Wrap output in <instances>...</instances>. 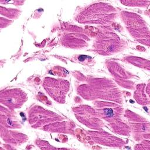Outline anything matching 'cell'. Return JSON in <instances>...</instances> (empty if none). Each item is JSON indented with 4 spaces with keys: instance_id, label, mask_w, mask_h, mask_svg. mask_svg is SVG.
Segmentation results:
<instances>
[{
    "instance_id": "6da1fadb",
    "label": "cell",
    "mask_w": 150,
    "mask_h": 150,
    "mask_svg": "<svg viewBox=\"0 0 150 150\" xmlns=\"http://www.w3.org/2000/svg\"><path fill=\"white\" fill-rule=\"evenodd\" d=\"M83 83L77 87V93L85 100L114 102L121 104L123 102L122 93L116 84L106 78L84 77Z\"/></svg>"
},
{
    "instance_id": "7a4b0ae2",
    "label": "cell",
    "mask_w": 150,
    "mask_h": 150,
    "mask_svg": "<svg viewBox=\"0 0 150 150\" xmlns=\"http://www.w3.org/2000/svg\"><path fill=\"white\" fill-rule=\"evenodd\" d=\"M28 114L29 122L32 128L48 132L67 134L73 132L74 126L65 117L39 105H32Z\"/></svg>"
},
{
    "instance_id": "3957f363",
    "label": "cell",
    "mask_w": 150,
    "mask_h": 150,
    "mask_svg": "<svg viewBox=\"0 0 150 150\" xmlns=\"http://www.w3.org/2000/svg\"><path fill=\"white\" fill-rule=\"evenodd\" d=\"M93 105L100 118L107 123L114 132L123 136L129 135L130 128L125 120L122 106L116 103L104 100L94 101Z\"/></svg>"
},
{
    "instance_id": "277c9868",
    "label": "cell",
    "mask_w": 150,
    "mask_h": 150,
    "mask_svg": "<svg viewBox=\"0 0 150 150\" xmlns=\"http://www.w3.org/2000/svg\"><path fill=\"white\" fill-rule=\"evenodd\" d=\"M118 12L112 5L105 2H96L81 8L75 16L77 22L83 24L108 26L117 16Z\"/></svg>"
},
{
    "instance_id": "5b68a950",
    "label": "cell",
    "mask_w": 150,
    "mask_h": 150,
    "mask_svg": "<svg viewBox=\"0 0 150 150\" xmlns=\"http://www.w3.org/2000/svg\"><path fill=\"white\" fill-rule=\"evenodd\" d=\"M100 28L96 34L93 46L95 53L103 56H110L126 48L127 43L111 28L103 26Z\"/></svg>"
},
{
    "instance_id": "8992f818",
    "label": "cell",
    "mask_w": 150,
    "mask_h": 150,
    "mask_svg": "<svg viewBox=\"0 0 150 150\" xmlns=\"http://www.w3.org/2000/svg\"><path fill=\"white\" fill-rule=\"evenodd\" d=\"M121 17L129 35L139 43L149 46V30L144 19L136 13L128 11H122Z\"/></svg>"
},
{
    "instance_id": "52a82bcc",
    "label": "cell",
    "mask_w": 150,
    "mask_h": 150,
    "mask_svg": "<svg viewBox=\"0 0 150 150\" xmlns=\"http://www.w3.org/2000/svg\"><path fill=\"white\" fill-rule=\"evenodd\" d=\"M66 28L60 38V43L63 46L76 49L87 47L90 39L84 29L71 25H67Z\"/></svg>"
},
{
    "instance_id": "ba28073f",
    "label": "cell",
    "mask_w": 150,
    "mask_h": 150,
    "mask_svg": "<svg viewBox=\"0 0 150 150\" xmlns=\"http://www.w3.org/2000/svg\"><path fill=\"white\" fill-rule=\"evenodd\" d=\"M124 115L128 121L131 132L136 141L149 139V122L146 119L129 110L124 111Z\"/></svg>"
},
{
    "instance_id": "9c48e42d",
    "label": "cell",
    "mask_w": 150,
    "mask_h": 150,
    "mask_svg": "<svg viewBox=\"0 0 150 150\" xmlns=\"http://www.w3.org/2000/svg\"><path fill=\"white\" fill-rule=\"evenodd\" d=\"M77 120L88 128L94 130H102L103 121L100 118L96 110L87 105H80L72 109Z\"/></svg>"
},
{
    "instance_id": "30bf717a",
    "label": "cell",
    "mask_w": 150,
    "mask_h": 150,
    "mask_svg": "<svg viewBox=\"0 0 150 150\" xmlns=\"http://www.w3.org/2000/svg\"><path fill=\"white\" fill-rule=\"evenodd\" d=\"M43 86L54 101L61 104L65 103L66 96L70 88V83L67 80L46 77L43 81Z\"/></svg>"
},
{
    "instance_id": "8fae6325",
    "label": "cell",
    "mask_w": 150,
    "mask_h": 150,
    "mask_svg": "<svg viewBox=\"0 0 150 150\" xmlns=\"http://www.w3.org/2000/svg\"><path fill=\"white\" fill-rule=\"evenodd\" d=\"M26 93L19 88L2 90L0 93V102L1 104L13 111L21 108L27 101Z\"/></svg>"
},
{
    "instance_id": "7c38bea8",
    "label": "cell",
    "mask_w": 150,
    "mask_h": 150,
    "mask_svg": "<svg viewBox=\"0 0 150 150\" xmlns=\"http://www.w3.org/2000/svg\"><path fill=\"white\" fill-rule=\"evenodd\" d=\"M106 66L118 85L129 90L136 87L133 80L134 74L124 69L119 63L115 61H107Z\"/></svg>"
},
{
    "instance_id": "4fadbf2b",
    "label": "cell",
    "mask_w": 150,
    "mask_h": 150,
    "mask_svg": "<svg viewBox=\"0 0 150 150\" xmlns=\"http://www.w3.org/2000/svg\"><path fill=\"white\" fill-rule=\"evenodd\" d=\"M88 137L94 142L104 146L120 148L125 144L123 139L115 137L105 131L97 130V131H90L88 132Z\"/></svg>"
},
{
    "instance_id": "5bb4252c",
    "label": "cell",
    "mask_w": 150,
    "mask_h": 150,
    "mask_svg": "<svg viewBox=\"0 0 150 150\" xmlns=\"http://www.w3.org/2000/svg\"><path fill=\"white\" fill-rule=\"evenodd\" d=\"M12 112V110L6 108L5 106L4 107L2 105L1 106L0 123L1 127L8 129L21 128L19 120Z\"/></svg>"
},
{
    "instance_id": "9a60e30c",
    "label": "cell",
    "mask_w": 150,
    "mask_h": 150,
    "mask_svg": "<svg viewBox=\"0 0 150 150\" xmlns=\"http://www.w3.org/2000/svg\"><path fill=\"white\" fill-rule=\"evenodd\" d=\"M1 137L2 139L8 144L21 145L28 139V137L21 132L10 131L8 128L1 126Z\"/></svg>"
},
{
    "instance_id": "2e32d148",
    "label": "cell",
    "mask_w": 150,
    "mask_h": 150,
    "mask_svg": "<svg viewBox=\"0 0 150 150\" xmlns=\"http://www.w3.org/2000/svg\"><path fill=\"white\" fill-rule=\"evenodd\" d=\"M136 101L142 105L149 104V83L140 84L135 87V91L134 95Z\"/></svg>"
},
{
    "instance_id": "e0dca14e",
    "label": "cell",
    "mask_w": 150,
    "mask_h": 150,
    "mask_svg": "<svg viewBox=\"0 0 150 150\" xmlns=\"http://www.w3.org/2000/svg\"><path fill=\"white\" fill-rule=\"evenodd\" d=\"M124 60L125 62L134 65L135 66H137L140 68L149 70L150 64L149 60H146L142 58L132 56H126L124 58Z\"/></svg>"
},
{
    "instance_id": "ac0fdd59",
    "label": "cell",
    "mask_w": 150,
    "mask_h": 150,
    "mask_svg": "<svg viewBox=\"0 0 150 150\" xmlns=\"http://www.w3.org/2000/svg\"><path fill=\"white\" fill-rule=\"evenodd\" d=\"M1 13L2 15H4L9 18H16L19 15L20 12L15 9L4 8V9H2L1 8Z\"/></svg>"
},
{
    "instance_id": "d6986e66",
    "label": "cell",
    "mask_w": 150,
    "mask_h": 150,
    "mask_svg": "<svg viewBox=\"0 0 150 150\" xmlns=\"http://www.w3.org/2000/svg\"><path fill=\"white\" fill-rule=\"evenodd\" d=\"M121 3L127 6H143L146 7L149 5V1H121Z\"/></svg>"
},
{
    "instance_id": "ffe728a7",
    "label": "cell",
    "mask_w": 150,
    "mask_h": 150,
    "mask_svg": "<svg viewBox=\"0 0 150 150\" xmlns=\"http://www.w3.org/2000/svg\"><path fill=\"white\" fill-rule=\"evenodd\" d=\"M138 146H139V147L135 148L136 149H149V145H150V141L149 139H145L144 141H142L141 144L139 145H137Z\"/></svg>"
}]
</instances>
